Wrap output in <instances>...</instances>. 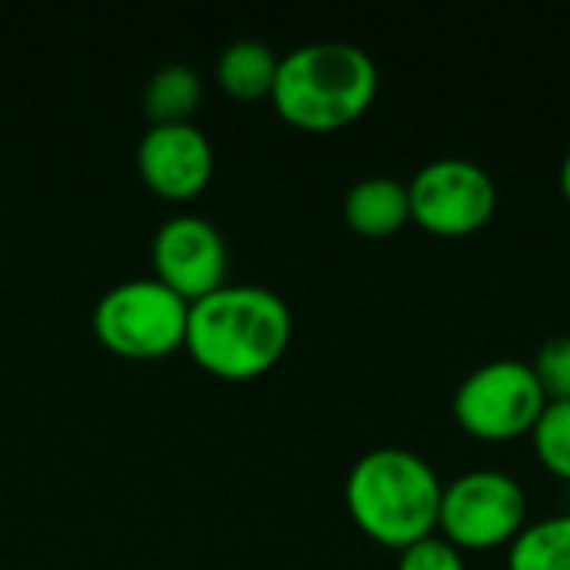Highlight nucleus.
Returning <instances> with one entry per match:
<instances>
[{
    "label": "nucleus",
    "instance_id": "obj_7",
    "mask_svg": "<svg viewBox=\"0 0 570 570\" xmlns=\"http://www.w3.org/2000/svg\"><path fill=\"white\" fill-rule=\"evenodd\" d=\"M411 220L441 237L481 230L498 210L494 174L471 157H434L407 180Z\"/></svg>",
    "mask_w": 570,
    "mask_h": 570
},
{
    "label": "nucleus",
    "instance_id": "obj_12",
    "mask_svg": "<svg viewBox=\"0 0 570 570\" xmlns=\"http://www.w3.org/2000/svg\"><path fill=\"white\" fill-rule=\"evenodd\" d=\"M508 570H570V511L524 524L508 544Z\"/></svg>",
    "mask_w": 570,
    "mask_h": 570
},
{
    "label": "nucleus",
    "instance_id": "obj_6",
    "mask_svg": "<svg viewBox=\"0 0 570 570\" xmlns=\"http://www.w3.org/2000/svg\"><path fill=\"white\" fill-rule=\"evenodd\" d=\"M548 397L531 361L494 357L461 377L451 411L458 424L481 441H511L531 434Z\"/></svg>",
    "mask_w": 570,
    "mask_h": 570
},
{
    "label": "nucleus",
    "instance_id": "obj_15",
    "mask_svg": "<svg viewBox=\"0 0 570 570\" xmlns=\"http://www.w3.org/2000/svg\"><path fill=\"white\" fill-rule=\"evenodd\" d=\"M531 367L548 401H570V334L548 337L538 347Z\"/></svg>",
    "mask_w": 570,
    "mask_h": 570
},
{
    "label": "nucleus",
    "instance_id": "obj_10",
    "mask_svg": "<svg viewBox=\"0 0 570 570\" xmlns=\"http://www.w3.org/2000/svg\"><path fill=\"white\" fill-rule=\"evenodd\" d=\"M344 220L364 237H387L411 220L407 184L387 174L361 177L344 197Z\"/></svg>",
    "mask_w": 570,
    "mask_h": 570
},
{
    "label": "nucleus",
    "instance_id": "obj_17",
    "mask_svg": "<svg viewBox=\"0 0 570 570\" xmlns=\"http://www.w3.org/2000/svg\"><path fill=\"white\" fill-rule=\"evenodd\" d=\"M558 184H561V194L568 197L570 204V147L564 150V157H561V170H558Z\"/></svg>",
    "mask_w": 570,
    "mask_h": 570
},
{
    "label": "nucleus",
    "instance_id": "obj_9",
    "mask_svg": "<svg viewBox=\"0 0 570 570\" xmlns=\"http://www.w3.org/2000/svg\"><path fill=\"white\" fill-rule=\"evenodd\" d=\"M137 167L150 194L194 200L214 177V147L197 124H150L137 147Z\"/></svg>",
    "mask_w": 570,
    "mask_h": 570
},
{
    "label": "nucleus",
    "instance_id": "obj_3",
    "mask_svg": "<svg viewBox=\"0 0 570 570\" xmlns=\"http://www.w3.org/2000/svg\"><path fill=\"white\" fill-rule=\"evenodd\" d=\"M374 57L347 40H311L281 57L271 90L274 110L301 130L354 124L377 97Z\"/></svg>",
    "mask_w": 570,
    "mask_h": 570
},
{
    "label": "nucleus",
    "instance_id": "obj_13",
    "mask_svg": "<svg viewBox=\"0 0 570 570\" xmlns=\"http://www.w3.org/2000/svg\"><path fill=\"white\" fill-rule=\"evenodd\" d=\"M204 97V83L194 67L167 63L150 73L144 87V110L150 124H190Z\"/></svg>",
    "mask_w": 570,
    "mask_h": 570
},
{
    "label": "nucleus",
    "instance_id": "obj_11",
    "mask_svg": "<svg viewBox=\"0 0 570 570\" xmlns=\"http://www.w3.org/2000/svg\"><path fill=\"white\" fill-rule=\"evenodd\" d=\"M277 67H281V57L274 53L271 43L244 37V40L227 43L224 53L217 57V83L237 100H261V97H271Z\"/></svg>",
    "mask_w": 570,
    "mask_h": 570
},
{
    "label": "nucleus",
    "instance_id": "obj_2",
    "mask_svg": "<svg viewBox=\"0 0 570 570\" xmlns=\"http://www.w3.org/2000/svg\"><path fill=\"white\" fill-rule=\"evenodd\" d=\"M444 481L411 448H374L347 471L344 498L354 524L384 548H407L438 531Z\"/></svg>",
    "mask_w": 570,
    "mask_h": 570
},
{
    "label": "nucleus",
    "instance_id": "obj_5",
    "mask_svg": "<svg viewBox=\"0 0 570 570\" xmlns=\"http://www.w3.org/2000/svg\"><path fill=\"white\" fill-rule=\"evenodd\" d=\"M528 524V494L521 481L498 468H474L444 481L438 531L461 551L511 544Z\"/></svg>",
    "mask_w": 570,
    "mask_h": 570
},
{
    "label": "nucleus",
    "instance_id": "obj_14",
    "mask_svg": "<svg viewBox=\"0 0 570 570\" xmlns=\"http://www.w3.org/2000/svg\"><path fill=\"white\" fill-rule=\"evenodd\" d=\"M531 444L538 461L570 481V401H548L531 428Z\"/></svg>",
    "mask_w": 570,
    "mask_h": 570
},
{
    "label": "nucleus",
    "instance_id": "obj_8",
    "mask_svg": "<svg viewBox=\"0 0 570 570\" xmlns=\"http://www.w3.org/2000/svg\"><path fill=\"white\" fill-rule=\"evenodd\" d=\"M154 277L187 304L214 294L227 284V244L224 234L194 214L164 220L150 244Z\"/></svg>",
    "mask_w": 570,
    "mask_h": 570
},
{
    "label": "nucleus",
    "instance_id": "obj_1",
    "mask_svg": "<svg viewBox=\"0 0 570 570\" xmlns=\"http://www.w3.org/2000/svg\"><path fill=\"white\" fill-rule=\"evenodd\" d=\"M294 334L291 307L257 284H224L187 311V354L220 381H254L287 351Z\"/></svg>",
    "mask_w": 570,
    "mask_h": 570
},
{
    "label": "nucleus",
    "instance_id": "obj_16",
    "mask_svg": "<svg viewBox=\"0 0 570 570\" xmlns=\"http://www.w3.org/2000/svg\"><path fill=\"white\" fill-rule=\"evenodd\" d=\"M397 570H468V561L458 544L434 531L397 551Z\"/></svg>",
    "mask_w": 570,
    "mask_h": 570
},
{
    "label": "nucleus",
    "instance_id": "obj_4",
    "mask_svg": "<svg viewBox=\"0 0 570 570\" xmlns=\"http://www.w3.org/2000/svg\"><path fill=\"white\" fill-rule=\"evenodd\" d=\"M190 304L157 277H137L110 287L94 307L97 341L127 361H157L184 347Z\"/></svg>",
    "mask_w": 570,
    "mask_h": 570
}]
</instances>
